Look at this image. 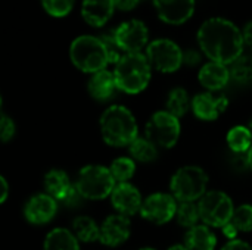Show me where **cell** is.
<instances>
[{"label": "cell", "instance_id": "6da1fadb", "mask_svg": "<svg viewBox=\"0 0 252 250\" xmlns=\"http://www.w3.org/2000/svg\"><path fill=\"white\" fill-rule=\"evenodd\" d=\"M201 50L213 60L223 65L233 63L244 53V35L235 24L223 18L207 19L199 31Z\"/></svg>", "mask_w": 252, "mask_h": 250}, {"label": "cell", "instance_id": "7a4b0ae2", "mask_svg": "<svg viewBox=\"0 0 252 250\" xmlns=\"http://www.w3.org/2000/svg\"><path fill=\"white\" fill-rule=\"evenodd\" d=\"M100 133L109 146H130L137 139L136 118L126 106H109L100 116Z\"/></svg>", "mask_w": 252, "mask_h": 250}, {"label": "cell", "instance_id": "3957f363", "mask_svg": "<svg viewBox=\"0 0 252 250\" xmlns=\"http://www.w3.org/2000/svg\"><path fill=\"white\" fill-rule=\"evenodd\" d=\"M114 77L117 88L128 94H137L149 84L151 63L142 53H124L115 65Z\"/></svg>", "mask_w": 252, "mask_h": 250}, {"label": "cell", "instance_id": "277c9868", "mask_svg": "<svg viewBox=\"0 0 252 250\" xmlns=\"http://www.w3.org/2000/svg\"><path fill=\"white\" fill-rule=\"evenodd\" d=\"M69 56L72 63L83 72L96 74L103 71L109 63L106 49L100 38L92 35H81L71 43Z\"/></svg>", "mask_w": 252, "mask_h": 250}, {"label": "cell", "instance_id": "5b68a950", "mask_svg": "<svg viewBox=\"0 0 252 250\" xmlns=\"http://www.w3.org/2000/svg\"><path fill=\"white\" fill-rule=\"evenodd\" d=\"M77 193L90 200H100L112 194L115 189V180L111 171L102 165L84 167L77 177Z\"/></svg>", "mask_w": 252, "mask_h": 250}, {"label": "cell", "instance_id": "8992f818", "mask_svg": "<svg viewBox=\"0 0 252 250\" xmlns=\"http://www.w3.org/2000/svg\"><path fill=\"white\" fill-rule=\"evenodd\" d=\"M208 186V175L199 167H183L171 178L170 189L180 202H195L202 199Z\"/></svg>", "mask_w": 252, "mask_h": 250}, {"label": "cell", "instance_id": "52a82bcc", "mask_svg": "<svg viewBox=\"0 0 252 250\" xmlns=\"http://www.w3.org/2000/svg\"><path fill=\"white\" fill-rule=\"evenodd\" d=\"M199 206V215L204 224L211 227H224L232 222L235 208L232 199L223 192H208L202 196Z\"/></svg>", "mask_w": 252, "mask_h": 250}, {"label": "cell", "instance_id": "ba28073f", "mask_svg": "<svg viewBox=\"0 0 252 250\" xmlns=\"http://www.w3.org/2000/svg\"><path fill=\"white\" fill-rule=\"evenodd\" d=\"M146 137L159 147H173L180 137L179 118L167 111H159L152 115L146 124Z\"/></svg>", "mask_w": 252, "mask_h": 250}, {"label": "cell", "instance_id": "9c48e42d", "mask_svg": "<svg viewBox=\"0 0 252 250\" xmlns=\"http://www.w3.org/2000/svg\"><path fill=\"white\" fill-rule=\"evenodd\" d=\"M146 57L155 69L161 72H174L183 63V52L180 47L167 38H159L148 46Z\"/></svg>", "mask_w": 252, "mask_h": 250}, {"label": "cell", "instance_id": "30bf717a", "mask_svg": "<svg viewBox=\"0 0 252 250\" xmlns=\"http://www.w3.org/2000/svg\"><path fill=\"white\" fill-rule=\"evenodd\" d=\"M177 214L176 197L165 193H155L145 199L140 215L154 224H165L171 221Z\"/></svg>", "mask_w": 252, "mask_h": 250}, {"label": "cell", "instance_id": "8fae6325", "mask_svg": "<svg viewBox=\"0 0 252 250\" xmlns=\"http://www.w3.org/2000/svg\"><path fill=\"white\" fill-rule=\"evenodd\" d=\"M115 37L126 53H140V50L146 46L149 32L146 25L142 21L133 19L123 22L117 29H115Z\"/></svg>", "mask_w": 252, "mask_h": 250}, {"label": "cell", "instance_id": "7c38bea8", "mask_svg": "<svg viewBox=\"0 0 252 250\" xmlns=\"http://www.w3.org/2000/svg\"><path fill=\"white\" fill-rule=\"evenodd\" d=\"M158 16L173 25L186 22L195 10V0H154Z\"/></svg>", "mask_w": 252, "mask_h": 250}, {"label": "cell", "instance_id": "4fadbf2b", "mask_svg": "<svg viewBox=\"0 0 252 250\" xmlns=\"http://www.w3.org/2000/svg\"><path fill=\"white\" fill-rule=\"evenodd\" d=\"M111 200H112L114 208L121 215H126V217H131L140 212L142 205H143L139 190L130 183H121L115 186L111 194Z\"/></svg>", "mask_w": 252, "mask_h": 250}, {"label": "cell", "instance_id": "5bb4252c", "mask_svg": "<svg viewBox=\"0 0 252 250\" xmlns=\"http://www.w3.org/2000/svg\"><path fill=\"white\" fill-rule=\"evenodd\" d=\"M56 209H58L56 199H53L49 194H37L27 202L24 214L28 222L41 225L52 221V218L56 214Z\"/></svg>", "mask_w": 252, "mask_h": 250}, {"label": "cell", "instance_id": "9a60e30c", "mask_svg": "<svg viewBox=\"0 0 252 250\" xmlns=\"http://www.w3.org/2000/svg\"><path fill=\"white\" fill-rule=\"evenodd\" d=\"M130 237V220L126 215H111L100 227V242L115 248L123 245Z\"/></svg>", "mask_w": 252, "mask_h": 250}, {"label": "cell", "instance_id": "2e32d148", "mask_svg": "<svg viewBox=\"0 0 252 250\" xmlns=\"http://www.w3.org/2000/svg\"><path fill=\"white\" fill-rule=\"evenodd\" d=\"M229 100L224 96H213L211 93L196 94L192 100L193 113L202 121H214L217 119L226 109Z\"/></svg>", "mask_w": 252, "mask_h": 250}, {"label": "cell", "instance_id": "e0dca14e", "mask_svg": "<svg viewBox=\"0 0 252 250\" xmlns=\"http://www.w3.org/2000/svg\"><path fill=\"white\" fill-rule=\"evenodd\" d=\"M114 9V0H84L81 15L92 27H102L112 16Z\"/></svg>", "mask_w": 252, "mask_h": 250}, {"label": "cell", "instance_id": "ac0fdd59", "mask_svg": "<svg viewBox=\"0 0 252 250\" xmlns=\"http://www.w3.org/2000/svg\"><path fill=\"white\" fill-rule=\"evenodd\" d=\"M44 189L49 196H52L56 200H63V202H68L72 197L74 192H77V189L72 187L68 175L61 169H52L50 172L46 174Z\"/></svg>", "mask_w": 252, "mask_h": 250}, {"label": "cell", "instance_id": "d6986e66", "mask_svg": "<svg viewBox=\"0 0 252 250\" xmlns=\"http://www.w3.org/2000/svg\"><path fill=\"white\" fill-rule=\"evenodd\" d=\"M199 81L208 90H220L230 80V71L226 65L219 62H208L199 71Z\"/></svg>", "mask_w": 252, "mask_h": 250}, {"label": "cell", "instance_id": "ffe728a7", "mask_svg": "<svg viewBox=\"0 0 252 250\" xmlns=\"http://www.w3.org/2000/svg\"><path fill=\"white\" fill-rule=\"evenodd\" d=\"M117 88L114 72H109L106 69L99 71L92 75L89 80V93L96 100H106L109 99Z\"/></svg>", "mask_w": 252, "mask_h": 250}, {"label": "cell", "instance_id": "44dd1931", "mask_svg": "<svg viewBox=\"0 0 252 250\" xmlns=\"http://www.w3.org/2000/svg\"><path fill=\"white\" fill-rule=\"evenodd\" d=\"M217 239L208 225H196L186 233L185 248L188 250H214Z\"/></svg>", "mask_w": 252, "mask_h": 250}, {"label": "cell", "instance_id": "7402d4cb", "mask_svg": "<svg viewBox=\"0 0 252 250\" xmlns=\"http://www.w3.org/2000/svg\"><path fill=\"white\" fill-rule=\"evenodd\" d=\"M44 250H80L78 240L66 228L52 230L44 240Z\"/></svg>", "mask_w": 252, "mask_h": 250}, {"label": "cell", "instance_id": "603a6c76", "mask_svg": "<svg viewBox=\"0 0 252 250\" xmlns=\"http://www.w3.org/2000/svg\"><path fill=\"white\" fill-rule=\"evenodd\" d=\"M72 230L75 237L84 243H90L100 239V228L89 217H77L72 221Z\"/></svg>", "mask_w": 252, "mask_h": 250}, {"label": "cell", "instance_id": "cb8c5ba5", "mask_svg": "<svg viewBox=\"0 0 252 250\" xmlns=\"http://www.w3.org/2000/svg\"><path fill=\"white\" fill-rule=\"evenodd\" d=\"M227 144L233 153H247L252 147V134L248 127H233L227 134Z\"/></svg>", "mask_w": 252, "mask_h": 250}, {"label": "cell", "instance_id": "d4e9b609", "mask_svg": "<svg viewBox=\"0 0 252 250\" xmlns=\"http://www.w3.org/2000/svg\"><path fill=\"white\" fill-rule=\"evenodd\" d=\"M230 78L241 84L252 83V52L242 53L233 63H230Z\"/></svg>", "mask_w": 252, "mask_h": 250}, {"label": "cell", "instance_id": "484cf974", "mask_svg": "<svg viewBox=\"0 0 252 250\" xmlns=\"http://www.w3.org/2000/svg\"><path fill=\"white\" fill-rule=\"evenodd\" d=\"M128 150L133 159L139 162H145V164L152 162L154 159H157V155H158L157 146L148 137H137L128 146Z\"/></svg>", "mask_w": 252, "mask_h": 250}, {"label": "cell", "instance_id": "4316f807", "mask_svg": "<svg viewBox=\"0 0 252 250\" xmlns=\"http://www.w3.org/2000/svg\"><path fill=\"white\" fill-rule=\"evenodd\" d=\"M189 106H190V102H189L188 91L185 88L171 90L167 99V112H170L176 118H182L189 111Z\"/></svg>", "mask_w": 252, "mask_h": 250}, {"label": "cell", "instance_id": "83f0119b", "mask_svg": "<svg viewBox=\"0 0 252 250\" xmlns=\"http://www.w3.org/2000/svg\"><path fill=\"white\" fill-rule=\"evenodd\" d=\"M177 221L182 227L186 228H193L198 225V221L201 220L199 215V206L195 205L193 202H180V205L177 206Z\"/></svg>", "mask_w": 252, "mask_h": 250}, {"label": "cell", "instance_id": "f1b7e54d", "mask_svg": "<svg viewBox=\"0 0 252 250\" xmlns=\"http://www.w3.org/2000/svg\"><path fill=\"white\" fill-rule=\"evenodd\" d=\"M109 171H111L114 180L118 181L120 184L128 183V180L134 175L136 165H134V161L130 158H118L112 162Z\"/></svg>", "mask_w": 252, "mask_h": 250}, {"label": "cell", "instance_id": "f546056e", "mask_svg": "<svg viewBox=\"0 0 252 250\" xmlns=\"http://www.w3.org/2000/svg\"><path fill=\"white\" fill-rule=\"evenodd\" d=\"M232 224L238 231H252V205H241L238 209H235Z\"/></svg>", "mask_w": 252, "mask_h": 250}, {"label": "cell", "instance_id": "4dcf8cb0", "mask_svg": "<svg viewBox=\"0 0 252 250\" xmlns=\"http://www.w3.org/2000/svg\"><path fill=\"white\" fill-rule=\"evenodd\" d=\"M106 49V53H108V59H109V63H118L120 59L124 56L123 55V49L120 47L118 41H117V37H115V31L114 32H106L103 35L99 37Z\"/></svg>", "mask_w": 252, "mask_h": 250}, {"label": "cell", "instance_id": "1f68e13d", "mask_svg": "<svg viewBox=\"0 0 252 250\" xmlns=\"http://www.w3.org/2000/svg\"><path fill=\"white\" fill-rule=\"evenodd\" d=\"M43 7L52 16H65L71 12L74 6V0H41Z\"/></svg>", "mask_w": 252, "mask_h": 250}, {"label": "cell", "instance_id": "d6a6232c", "mask_svg": "<svg viewBox=\"0 0 252 250\" xmlns=\"http://www.w3.org/2000/svg\"><path fill=\"white\" fill-rule=\"evenodd\" d=\"M15 134V124L13 121L6 116V115H1V119H0V137H1V141L3 143H7Z\"/></svg>", "mask_w": 252, "mask_h": 250}, {"label": "cell", "instance_id": "836d02e7", "mask_svg": "<svg viewBox=\"0 0 252 250\" xmlns=\"http://www.w3.org/2000/svg\"><path fill=\"white\" fill-rule=\"evenodd\" d=\"M221 250H252V248L242 240H230Z\"/></svg>", "mask_w": 252, "mask_h": 250}, {"label": "cell", "instance_id": "e575fe53", "mask_svg": "<svg viewBox=\"0 0 252 250\" xmlns=\"http://www.w3.org/2000/svg\"><path fill=\"white\" fill-rule=\"evenodd\" d=\"M139 1L140 0H114V4L120 10H131Z\"/></svg>", "mask_w": 252, "mask_h": 250}, {"label": "cell", "instance_id": "d590c367", "mask_svg": "<svg viewBox=\"0 0 252 250\" xmlns=\"http://www.w3.org/2000/svg\"><path fill=\"white\" fill-rule=\"evenodd\" d=\"M199 62V55L195 52V50H189L186 53H183V63H188V65H195Z\"/></svg>", "mask_w": 252, "mask_h": 250}, {"label": "cell", "instance_id": "8d00e7d4", "mask_svg": "<svg viewBox=\"0 0 252 250\" xmlns=\"http://www.w3.org/2000/svg\"><path fill=\"white\" fill-rule=\"evenodd\" d=\"M242 35H244V43L248 46L250 52H252V22H250V24L245 27Z\"/></svg>", "mask_w": 252, "mask_h": 250}, {"label": "cell", "instance_id": "74e56055", "mask_svg": "<svg viewBox=\"0 0 252 250\" xmlns=\"http://www.w3.org/2000/svg\"><path fill=\"white\" fill-rule=\"evenodd\" d=\"M223 233H224V236H226V237H229L230 240H236L235 237H236V234H238L239 231L236 230V227H235L232 222H229L227 225H224V227H223Z\"/></svg>", "mask_w": 252, "mask_h": 250}, {"label": "cell", "instance_id": "f35d334b", "mask_svg": "<svg viewBox=\"0 0 252 250\" xmlns=\"http://www.w3.org/2000/svg\"><path fill=\"white\" fill-rule=\"evenodd\" d=\"M0 183H1V202L6 200L7 197V192H9V187H7V183H6V178L4 177H0Z\"/></svg>", "mask_w": 252, "mask_h": 250}, {"label": "cell", "instance_id": "ab89813d", "mask_svg": "<svg viewBox=\"0 0 252 250\" xmlns=\"http://www.w3.org/2000/svg\"><path fill=\"white\" fill-rule=\"evenodd\" d=\"M248 161H250V168L252 169V147L250 149V152H248Z\"/></svg>", "mask_w": 252, "mask_h": 250}, {"label": "cell", "instance_id": "60d3db41", "mask_svg": "<svg viewBox=\"0 0 252 250\" xmlns=\"http://www.w3.org/2000/svg\"><path fill=\"white\" fill-rule=\"evenodd\" d=\"M168 250H188L185 246H173V248H170Z\"/></svg>", "mask_w": 252, "mask_h": 250}, {"label": "cell", "instance_id": "b9f144b4", "mask_svg": "<svg viewBox=\"0 0 252 250\" xmlns=\"http://www.w3.org/2000/svg\"><path fill=\"white\" fill-rule=\"evenodd\" d=\"M248 128H250V131H251V134H252V119H251V122H250V125H248Z\"/></svg>", "mask_w": 252, "mask_h": 250}, {"label": "cell", "instance_id": "7bdbcfd3", "mask_svg": "<svg viewBox=\"0 0 252 250\" xmlns=\"http://www.w3.org/2000/svg\"><path fill=\"white\" fill-rule=\"evenodd\" d=\"M140 250H155V249H151V248H145V249H140Z\"/></svg>", "mask_w": 252, "mask_h": 250}]
</instances>
